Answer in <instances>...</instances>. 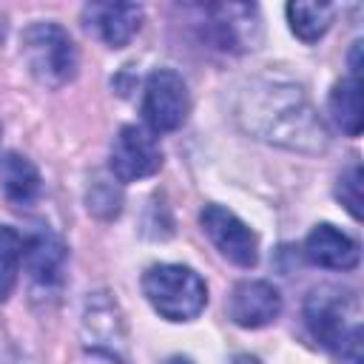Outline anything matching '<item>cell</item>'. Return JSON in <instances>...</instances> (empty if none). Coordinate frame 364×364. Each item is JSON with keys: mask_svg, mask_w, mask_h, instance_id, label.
I'll list each match as a JSON object with an SVG mask.
<instances>
[{"mask_svg": "<svg viewBox=\"0 0 364 364\" xmlns=\"http://www.w3.org/2000/svg\"><path fill=\"white\" fill-rule=\"evenodd\" d=\"M199 225L213 247L236 267H253L259 262V239L233 210L222 205H205L199 213Z\"/></svg>", "mask_w": 364, "mask_h": 364, "instance_id": "obj_9", "label": "cell"}, {"mask_svg": "<svg viewBox=\"0 0 364 364\" xmlns=\"http://www.w3.org/2000/svg\"><path fill=\"white\" fill-rule=\"evenodd\" d=\"M82 350L91 364H131L128 333L119 313V304L111 293H88L82 304Z\"/></svg>", "mask_w": 364, "mask_h": 364, "instance_id": "obj_5", "label": "cell"}, {"mask_svg": "<svg viewBox=\"0 0 364 364\" xmlns=\"http://www.w3.org/2000/svg\"><path fill=\"white\" fill-rule=\"evenodd\" d=\"M361 179H364L361 165L358 162H350L341 171L338 182H336V199L347 208V213L353 219H361Z\"/></svg>", "mask_w": 364, "mask_h": 364, "instance_id": "obj_19", "label": "cell"}, {"mask_svg": "<svg viewBox=\"0 0 364 364\" xmlns=\"http://www.w3.org/2000/svg\"><path fill=\"white\" fill-rule=\"evenodd\" d=\"M142 293L168 321H191L208 304V284L188 264H151L142 273Z\"/></svg>", "mask_w": 364, "mask_h": 364, "instance_id": "obj_4", "label": "cell"}, {"mask_svg": "<svg viewBox=\"0 0 364 364\" xmlns=\"http://www.w3.org/2000/svg\"><path fill=\"white\" fill-rule=\"evenodd\" d=\"M142 17L145 11L139 3H88L82 9L85 28L108 48H125L139 31Z\"/></svg>", "mask_w": 364, "mask_h": 364, "instance_id": "obj_12", "label": "cell"}, {"mask_svg": "<svg viewBox=\"0 0 364 364\" xmlns=\"http://www.w3.org/2000/svg\"><path fill=\"white\" fill-rule=\"evenodd\" d=\"M284 14H287V23H290V31L301 43H316L333 26L336 6L333 3H287Z\"/></svg>", "mask_w": 364, "mask_h": 364, "instance_id": "obj_16", "label": "cell"}, {"mask_svg": "<svg viewBox=\"0 0 364 364\" xmlns=\"http://www.w3.org/2000/svg\"><path fill=\"white\" fill-rule=\"evenodd\" d=\"M85 208L91 216L97 219H117L122 213V188L114 176H94L88 182V191H85Z\"/></svg>", "mask_w": 364, "mask_h": 364, "instance_id": "obj_17", "label": "cell"}, {"mask_svg": "<svg viewBox=\"0 0 364 364\" xmlns=\"http://www.w3.org/2000/svg\"><path fill=\"white\" fill-rule=\"evenodd\" d=\"M191 114L188 82L173 68H156L142 88V119L154 134H168L185 125Z\"/></svg>", "mask_w": 364, "mask_h": 364, "instance_id": "obj_7", "label": "cell"}, {"mask_svg": "<svg viewBox=\"0 0 364 364\" xmlns=\"http://www.w3.org/2000/svg\"><path fill=\"white\" fill-rule=\"evenodd\" d=\"M233 364H259V361H256L253 355H236V361H233Z\"/></svg>", "mask_w": 364, "mask_h": 364, "instance_id": "obj_20", "label": "cell"}, {"mask_svg": "<svg viewBox=\"0 0 364 364\" xmlns=\"http://www.w3.org/2000/svg\"><path fill=\"white\" fill-rule=\"evenodd\" d=\"M20 262H23V236L14 228L0 225V301L11 296L20 276Z\"/></svg>", "mask_w": 364, "mask_h": 364, "instance_id": "obj_18", "label": "cell"}, {"mask_svg": "<svg viewBox=\"0 0 364 364\" xmlns=\"http://www.w3.org/2000/svg\"><path fill=\"white\" fill-rule=\"evenodd\" d=\"M282 313V293L264 279H245L228 296V316L245 330L267 327Z\"/></svg>", "mask_w": 364, "mask_h": 364, "instance_id": "obj_11", "label": "cell"}, {"mask_svg": "<svg viewBox=\"0 0 364 364\" xmlns=\"http://www.w3.org/2000/svg\"><path fill=\"white\" fill-rule=\"evenodd\" d=\"M236 119L253 136L301 151L318 154L327 148V131L304 97V91L284 80H253L236 105Z\"/></svg>", "mask_w": 364, "mask_h": 364, "instance_id": "obj_1", "label": "cell"}, {"mask_svg": "<svg viewBox=\"0 0 364 364\" xmlns=\"http://www.w3.org/2000/svg\"><path fill=\"white\" fill-rule=\"evenodd\" d=\"M193 11L202 17V37L219 51L242 54L262 40V17L253 3H210Z\"/></svg>", "mask_w": 364, "mask_h": 364, "instance_id": "obj_6", "label": "cell"}, {"mask_svg": "<svg viewBox=\"0 0 364 364\" xmlns=\"http://www.w3.org/2000/svg\"><path fill=\"white\" fill-rule=\"evenodd\" d=\"M0 188L14 208H28L37 202L43 191V179L28 156L9 151L0 156Z\"/></svg>", "mask_w": 364, "mask_h": 364, "instance_id": "obj_14", "label": "cell"}, {"mask_svg": "<svg viewBox=\"0 0 364 364\" xmlns=\"http://www.w3.org/2000/svg\"><path fill=\"white\" fill-rule=\"evenodd\" d=\"M20 57L28 74L46 88H63L77 77V46L60 23L37 20L20 37Z\"/></svg>", "mask_w": 364, "mask_h": 364, "instance_id": "obj_3", "label": "cell"}, {"mask_svg": "<svg viewBox=\"0 0 364 364\" xmlns=\"http://www.w3.org/2000/svg\"><path fill=\"white\" fill-rule=\"evenodd\" d=\"M327 108L333 122L347 134L358 136L364 125V105H361V80L358 77H344L330 88Z\"/></svg>", "mask_w": 364, "mask_h": 364, "instance_id": "obj_15", "label": "cell"}, {"mask_svg": "<svg viewBox=\"0 0 364 364\" xmlns=\"http://www.w3.org/2000/svg\"><path fill=\"white\" fill-rule=\"evenodd\" d=\"M108 165H111V176L119 185L139 182L154 176L162 168V148L151 131L139 125H122L111 142Z\"/></svg>", "mask_w": 364, "mask_h": 364, "instance_id": "obj_8", "label": "cell"}, {"mask_svg": "<svg viewBox=\"0 0 364 364\" xmlns=\"http://www.w3.org/2000/svg\"><path fill=\"white\" fill-rule=\"evenodd\" d=\"M304 259L324 270H353L361 259L355 239L330 222L316 225L304 239Z\"/></svg>", "mask_w": 364, "mask_h": 364, "instance_id": "obj_13", "label": "cell"}, {"mask_svg": "<svg viewBox=\"0 0 364 364\" xmlns=\"http://www.w3.org/2000/svg\"><path fill=\"white\" fill-rule=\"evenodd\" d=\"M65 262L68 247L54 230L40 225L28 236H23V267L34 287L57 290L65 279Z\"/></svg>", "mask_w": 364, "mask_h": 364, "instance_id": "obj_10", "label": "cell"}, {"mask_svg": "<svg viewBox=\"0 0 364 364\" xmlns=\"http://www.w3.org/2000/svg\"><path fill=\"white\" fill-rule=\"evenodd\" d=\"M304 321L310 336L341 364L364 361V324L355 290L321 284L304 299Z\"/></svg>", "mask_w": 364, "mask_h": 364, "instance_id": "obj_2", "label": "cell"}, {"mask_svg": "<svg viewBox=\"0 0 364 364\" xmlns=\"http://www.w3.org/2000/svg\"><path fill=\"white\" fill-rule=\"evenodd\" d=\"M165 364H193L191 358H185V355H173V358H168Z\"/></svg>", "mask_w": 364, "mask_h": 364, "instance_id": "obj_21", "label": "cell"}]
</instances>
